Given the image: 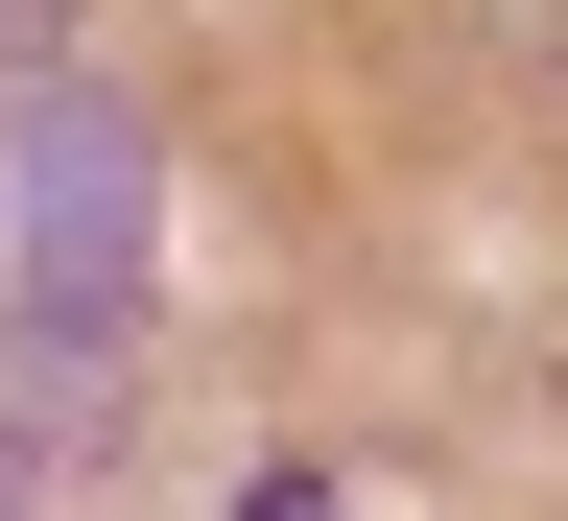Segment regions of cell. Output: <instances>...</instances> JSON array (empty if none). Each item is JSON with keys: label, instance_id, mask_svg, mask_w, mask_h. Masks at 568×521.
<instances>
[{"label": "cell", "instance_id": "obj_3", "mask_svg": "<svg viewBox=\"0 0 568 521\" xmlns=\"http://www.w3.org/2000/svg\"><path fill=\"white\" fill-rule=\"evenodd\" d=\"M24 498H48V474H24V427H0V521H24Z\"/></svg>", "mask_w": 568, "mask_h": 521}, {"label": "cell", "instance_id": "obj_2", "mask_svg": "<svg viewBox=\"0 0 568 521\" xmlns=\"http://www.w3.org/2000/svg\"><path fill=\"white\" fill-rule=\"evenodd\" d=\"M0 71H71V0H0Z\"/></svg>", "mask_w": 568, "mask_h": 521}, {"label": "cell", "instance_id": "obj_1", "mask_svg": "<svg viewBox=\"0 0 568 521\" xmlns=\"http://www.w3.org/2000/svg\"><path fill=\"white\" fill-rule=\"evenodd\" d=\"M24 309H48V380H119V332H142V119L119 96L24 119Z\"/></svg>", "mask_w": 568, "mask_h": 521}]
</instances>
